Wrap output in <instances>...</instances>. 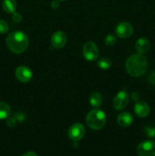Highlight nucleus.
<instances>
[{
  "mask_svg": "<svg viewBox=\"0 0 155 156\" xmlns=\"http://www.w3.org/2000/svg\"><path fill=\"white\" fill-rule=\"evenodd\" d=\"M15 118L18 122H24L26 120V116L23 113H16L15 114Z\"/></svg>",
  "mask_w": 155,
  "mask_h": 156,
  "instance_id": "5701e85b",
  "label": "nucleus"
},
{
  "mask_svg": "<svg viewBox=\"0 0 155 156\" xmlns=\"http://www.w3.org/2000/svg\"><path fill=\"white\" fill-rule=\"evenodd\" d=\"M60 7V1L59 0H53L51 2V8L53 9H58Z\"/></svg>",
  "mask_w": 155,
  "mask_h": 156,
  "instance_id": "b1692460",
  "label": "nucleus"
},
{
  "mask_svg": "<svg viewBox=\"0 0 155 156\" xmlns=\"http://www.w3.org/2000/svg\"><path fill=\"white\" fill-rule=\"evenodd\" d=\"M22 156H37V155L33 152H28L24 153Z\"/></svg>",
  "mask_w": 155,
  "mask_h": 156,
  "instance_id": "bb28decb",
  "label": "nucleus"
},
{
  "mask_svg": "<svg viewBox=\"0 0 155 156\" xmlns=\"http://www.w3.org/2000/svg\"><path fill=\"white\" fill-rule=\"evenodd\" d=\"M134 111L139 117H146L150 114V107L146 102L138 101L135 103Z\"/></svg>",
  "mask_w": 155,
  "mask_h": 156,
  "instance_id": "9b49d317",
  "label": "nucleus"
},
{
  "mask_svg": "<svg viewBox=\"0 0 155 156\" xmlns=\"http://www.w3.org/2000/svg\"><path fill=\"white\" fill-rule=\"evenodd\" d=\"M59 1H65V0H59Z\"/></svg>",
  "mask_w": 155,
  "mask_h": 156,
  "instance_id": "cd10ccee",
  "label": "nucleus"
},
{
  "mask_svg": "<svg viewBox=\"0 0 155 156\" xmlns=\"http://www.w3.org/2000/svg\"><path fill=\"white\" fill-rule=\"evenodd\" d=\"M6 44L12 53L20 54L27 50L29 40L25 33L17 30L9 34L6 38Z\"/></svg>",
  "mask_w": 155,
  "mask_h": 156,
  "instance_id": "f03ea898",
  "label": "nucleus"
},
{
  "mask_svg": "<svg viewBox=\"0 0 155 156\" xmlns=\"http://www.w3.org/2000/svg\"><path fill=\"white\" fill-rule=\"evenodd\" d=\"M9 24L4 20L0 19V34H6L8 31H9Z\"/></svg>",
  "mask_w": 155,
  "mask_h": 156,
  "instance_id": "aec40b11",
  "label": "nucleus"
},
{
  "mask_svg": "<svg viewBox=\"0 0 155 156\" xmlns=\"http://www.w3.org/2000/svg\"><path fill=\"white\" fill-rule=\"evenodd\" d=\"M116 43V37L113 34H108L105 38V44L106 46L112 47Z\"/></svg>",
  "mask_w": 155,
  "mask_h": 156,
  "instance_id": "a211bd4d",
  "label": "nucleus"
},
{
  "mask_svg": "<svg viewBox=\"0 0 155 156\" xmlns=\"http://www.w3.org/2000/svg\"><path fill=\"white\" fill-rule=\"evenodd\" d=\"M129 96L127 91H121L114 98L112 106L117 111L122 110L127 106L128 103H129Z\"/></svg>",
  "mask_w": 155,
  "mask_h": 156,
  "instance_id": "6e6552de",
  "label": "nucleus"
},
{
  "mask_svg": "<svg viewBox=\"0 0 155 156\" xmlns=\"http://www.w3.org/2000/svg\"><path fill=\"white\" fill-rule=\"evenodd\" d=\"M106 117L105 113L100 109L92 110L88 113L86 117V122L88 126L94 130H99L102 129L106 124Z\"/></svg>",
  "mask_w": 155,
  "mask_h": 156,
  "instance_id": "7ed1b4c3",
  "label": "nucleus"
},
{
  "mask_svg": "<svg viewBox=\"0 0 155 156\" xmlns=\"http://www.w3.org/2000/svg\"><path fill=\"white\" fill-rule=\"evenodd\" d=\"M148 62L143 54L137 53L131 56L126 62L127 73L133 77H139L147 72Z\"/></svg>",
  "mask_w": 155,
  "mask_h": 156,
  "instance_id": "f257e3e1",
  "label": "nucleus"
},
{
  "mask_svg": "<svg viewBox=\"0 0 155 156\" xmlns=\"http://www.w3.org/2000/svg\"><path fill=\"white\" fill-rule=\"evenodd\" d=\"M83 56L84 59L88 61H95L98 58L99 50L97 44L93 41H88L85 43L83 47Z\"/></svg>",
  "mask_w": 155,
  "mask_h": 156,
  "instance_id": "20e7f679",
  "label": "nucleus"
},
{
  "mask_svg": "<svg viewBox=\"0 0 155 156\" xmlns=\"http://www.w3.org/2000/svg\"><path fill=\"white\" fill-rule=\"evenodd\" d=\"M131 98H132V101H134L135 102H138L139 101L140 94H138V92H136V91H134V92H132V95H131Z\"/></svg>",
  "mask_w": 155,
  "mask_h": 156,
  "instance_id": "393cba45",
  "label": "nucleus"
},
{
  "mask_svg": "<svg viewBox=\"0 0 155 156\" xmlns=\"http://www.w3.org/2000/svg\"><path fill=\"white\" fill-rule=\"evenodd\" d=\"M11 108L8 104L0 101V120L7 119L10 117Z\"/></svg>",
  "mask_w": 155,
  "mask_h": 156,
  "instance_id": "dca6fc26",
  "label": "nucleus"
},
{
  "mask_svg": "<svg viewBox=\"0 0 155 156\" xmlns=\"http://www.w3.org/2000/svg\"><path fill=\"white\" fill-rule=\"evenodd\" d=\"M97 66H99V68L102 69H108L112 66V62L108 58L103 57L97 61Z\"/></svg>",
  "mask_w": 155,
  "mask_h": 156,
  "instance_id": "f3484780",
  "label": "nucleus"
},
{
  "mask_svg": "<svg viewBox=\"0 0 155 156\" xmlns=\"http://www.w3.org/2000/svg\"><path fill=\"white\" fill-rule=\"evenodd\" d=\"M67 36L64 32L56 31L51 37V44L53 47L56 49L62 48L66 44Z\"/></svg>",
  "mask_w": 155,
  "mask_h": 156,
  "instance_id": "9d476101",
  "label": "nucleus"
},
{
  "mask_svg": "<svg viewBox=\"0 0 155 156\" xmlns=\"http://www.w3.org/2000/svg\"><path fill=\"white\" fill-rule=\"evenodd\" d=\"M139 156H155V142L147 140L140 143L137 148Z\"/></svg>",
  "mask_w": 155,
  "mask_h": 156,
  "instance_id": "39448f33",
  "label": "nucleus"
},
{
  "mask_svg": "<svg viewBox=\"0 0 155 156\" xmlns=\"http://www.w3.org/2000/svg\"><path fill=\"white\" fill-rule=\"evenodd\" d=\"M68 136L74 142L81 140L85 134V128L81 123H76L71 125L68 129Z\"/></svg>",
  "mask_w": 155,
  "mask_h": 156,
  "instance_id": "423d86ee",
  "label": "nucleus"
},
{
  "mask_svg": "<svg viewBox=\"0 0 155 156\" xmlns=\"http://www.w3.org/2000/svg\"><path fill=\"white\" fill-rule=\"evenodd\" d=\"M15 76L21 82L27 83L33 78V73L29 67L26 66H20L15 70Z\"/></svg>",
  "mask_w": 155,
  "mask_h": 156,
  "instance_id": "1a4fd4ad",
  "label": "nucleus"
},
{
  "mask_svg": "<svg viewBox=\"0 0 155 156\" xmlns=\"http://www.w3.org/2000/svg\"><path fill=\"white\" fill-rule=\"evenodd\" d=\"M6 123H7V125L9 127H14V126H15V125H16L17 120L15 118V117H9L7 118Z\"/></svg>",
  "mask_w": 155,
  "mask_h": 156,
  "instance_id": "412c9836",
  "label": "nucleus"
},
{
  "mask_svg": "<svg viewBox=\"0 0 155 156\" xmlns=\"http://www.w3.org/2000/svg\"><path fill=\"white\" fill-rule=\"evenodd\" d=\"M12 20L15 22L19 23L22 21V16H21V15L20 13L15 12L14 13H12Z\"/></svg>",
  "mask_w": 155,
  "mask_h": 156,
  "instance_id": "4be33fe9",
  "label": "nucleus"
},
{
  "mask_svg": "<svg viewBox=\"0 0 155 156\" xmlns=\"http://www.w3.org/2000/svg\"><path fill=\"white\" fill-rule=\"evenodd\" d=\"M150 47V41L146 37H141L135 44V49L140 54H144L149 50Z\"/></svg>",
  "mask_w": 155,
  "mask_h": 156,
  "instance_id": "ddd939ff",
  "label": "nucleus"
},
{
  "mask_svg": "<svg viewBox=\"0 0 155 156\" xmlns=\"http://www.w3.org/2000/svg\"><path fill=\"white\" fill-rule=\"evenodd\" d=\"M2 8L7 13H14L17 9V2L15 0H4Z\"/></svg>",
  "mask_w": 155,
  "mask_h": 156,
  "instance_id": "2eb2a0df",
  "label": "nucleus"
},
{
  "mask_svg": "<svg viewBox=\"0 0 155 156\" xmlns=\"http://www.w3.org/2000/svg\"><path fill=\"white\" fill-rule=\"evenodd\" d=\"M144 130L146 135L150 138H154L155 137V127H153V126H146Z\"/></svg>",
  "mask_w": 155,
  "mask_h": 156,
  "instance_id": "6ab92c4d",
  "label": "nucleus"
},
{
  "mask_svg": "<svg viewBox=\"0 0 155 156\" xmlns=\"http://www.w3.org/2000/svg\"><path fill=\"white\" fill-rule=\"evenodd\" d=\"M148 81L150 84L155 85V71H153L148 77Z\"/></svg>",
  "mask_w": 155,
  "mask_h": 156,
  "instance_id": "a878e982",
  "label": "nucleus"
},
{
  "mask_svg": "<svg viewBox=\"0 0 155 156\" xmlns=\"http://www.w3.org/2000/svg\"><path fill=\"white\" fill-rule=\"evenodd\" d=\"M117 123L122 127H128L133 123V116L129 112H122L117 117Z\"/></svg>",
  "mask_w": 155,
  "mask_h": 156,
  "instance_id": "f8f14e48",
  "label": "nucleus"
},
{
  "mask_svg": "<svg viewBox=\"0 0 155 156\" xmlns=\"http://www.w3.org/2000/svg\"><path fill=\"white\" fill-rule=\"evenodd\" d=\"M90 104L95 108H100L103 104V97L98 92H94L90 96Z\"/></svg>",
  "mask_w": 155,
  "mask_h": 156,
  "instance_id": "4468645a",
  "label": "nucleus"
},
{
  "mask_svg": "<svg viewBox=\"0 0 155 156\" xmlns=\"http://www.w3.org/2000/svg\"><path fill=\"white\" fill-rule=\"evenodd\" d=\"M115 35L120 38H128L133 34V26L129 22H120L115 27Z\"/></svg>",
  "mask_w": 155,
  "mask_h": 156,
  "instance_id": "0eeeda50",
  "label": "nucleus"
}]
</instances>
